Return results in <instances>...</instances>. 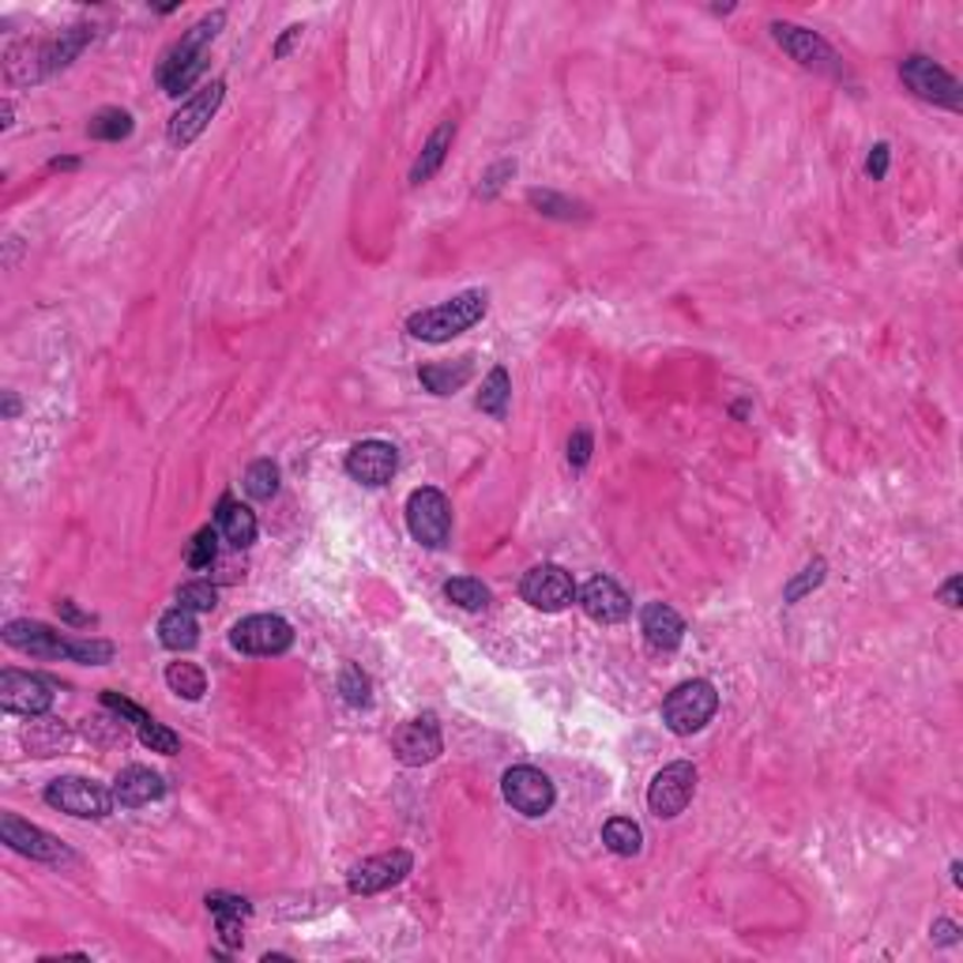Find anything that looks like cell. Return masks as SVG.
<instances>
[{"instance_id": "1", "label": "cell", "mask_w": 963, "mask_h": 963, "mask_svg": "<svg viewBox=\"0 0 963 963\" xmlns=\"http://www.w3.org/2000/svg\"><path fill=\"white\" fill-rule=\"evenodd\" d=\"M222 23H227V12L214 8L211 15H203L200 23H192L189 31L166 50L163 64H158V83H163L166 95H174V98L185 95V91L203 76V69H208V45L219 39Z\"/></svg>"}, {"instance_id": "2", "label": "cell", "mask_w": 963, "mask_h": 963, "mask_svg": "<svg viewBox=\"0 0 963 963\" xmlns=\"http://www.w3.org/2000/svg\"><path fill=\"white\" fill-rule=\"evenodd\" d=\"M485 308H490L485 290H463V294L448 297V302H441V305L415 313L407 321V332L422 343H448V339H456V335H463L467 328H474V324L485 316Z\"/></svg>"}, {"instance_id": "3", "label": "cell", "mask_w": 963, "mask_h": 963, "mask_svg": "<svg viewBox=\"0 0 963 963\" xmlns=\"http://www.w3.org/2000/svg\"><path fill=\"white\" fill-rule=\"evenodd\" d=\"M715 712H719V693H715L712 681H704V678L685 681V685H678L674 693L662 700V723H667V731L678 734V737L704 731Z\"/></svg>"}, {"instance_id": "4", "label": "cell", "mask_w": 963, "mask_h": 963, "mask_svg": "<svg viewBox=\"0 0 963 963\" xmlns=\"http://www.w3.org/2000/svg\"><path fill=\"white\" fill-rule=\"evenodd\" d=\"M407 531L418 546L426 549H441L448 535H452V504L441 490L433 485H422L407 498Z\"/></svg>"}, {"instance_id": "5", "label": "cell", "mask_w": 963, "mask_h": 963, "mask_svg": "<svg viewBox=\"0 0 963 963\" xmlns=\"http://www.w3.org/2000/svg\"><path fill=\"white\" fill-rule=\"evenodd\" d=\"M45 802L53 809L69 813V817H83V820H98V817H109L117 806V794L106 791L102 783L95 779H80V775H64V779H53L45 787Z\"/></svg>"}, {"instance_id": "6", "label": "cell", "mask_w": 963, "mask_h": 963, "mask_svg": "<svg viewBox=\"0 0 963 963\" xmlns=\"http://www.w3.org/2000/svg\"><path fill=\"white\" fill-rule=\"evenodd\" d=\"M0 839H4L8 850L31 858V862H45V866H69L72 862V850L64 847L53 831L31 825V820L15 817V813H4V817H0Z\"/></svg>"}, {"instance_id": "7", "label": "cell", "mask_w": 963, "mask_h": 963, "mask_svg": "<svg viewBox=\"0 0 963 963\" xmlns=\"http://www.w3.org/2000/svg\"><path fill=\"white\" fill-rule=\"evenodd\" d=\"M230 643L241 656H260V659L283 656V651H290V643H294V629H290V621H283L279 614H252V617H241L230 629Z\"/></svg>"}, {"instance_id": "8", "label": "cell", "mask_w": 963, "mask_h": 963, "mask_svg": "<svg viewBox=\"0 0 963 963\" xmlns=\"http://www.w3.org/2000/svg\"><path fill=\"white\" fill-rule=\"evenodd\" d=\"M900 76L922 102H933V106H944V109H960L963 106L960 80L949 76L941 64H933L930 57H922V53H914V57H907L900 64Z\"/></svg>"}, {"instance_id": "9", "label": "cell", "mask_w": 963, "mask_h": 963, "mask_svg": "<svg viewBox=\"0 0 963 963\" xmlns=\"http://www.w3.org/2000/svg\"><path fill=\"white\" fill-rule=\"evenodd\" d=\"M501 791H504V802L516 813H523V817H546L557 802V791L554 783H549V775L531 768V764H520V768L504 772Z\"/></svg>"}, {"instance_id": "10", "label": "cell", "mask_w": 963, "mask_h": 963, "mask_svg": "<svg viewBox=\"0 0 963 963\" xmlns=\"http://www.w3.org/2000/svg\"><path fill=\"white\" fill-rule=\"evenodd\" d=\"M693 794H697V768L689 761H674L651 779L648 809L662 820H674L678 813H685Z\"/></svg>"}, {"instance_id": "11", "label": "cell", "mask_w": 963, "mask_h": 963, "mask_svg": "<svg viewBox=\"0 0 963 963\" xmlns=\"http://www.w3.org/2000/svg\"><path fill=\"white\" fill-rule=\"evenodd\" d=\"M91 34H95V27H72V31H61L57 39L42 42V45H27V76L20 83H34V80H45L53 76V72L69 69L72 61L80 57V50L91 42Z\"/></svg>"}, {"instance_id": "12", "label": "cell", "mask_w": 963, "mask_h": 963, "mask_svg": "<svg viewBox=\"0 0 963 963\" xmlns=\"http://www.w3.org/2000/svg\"><path fill=\"white\" fill-rule=\"evenodd\" d=\"M520 595H523V603L535 606V610H542V614H561L565 606H573L576 584L561 565H535L527 576L520 579Z\"/></svg>"}, {"instance_id": "13", "label": "cell", "mask_w": 963, "mask_h": 963, "mask_svg": "<svg viewBox=\"0 0 963 963\" xmlns=\"http://www.w3.org/2000/svg\"><path fill=\"white\" fill-rule=\"evenodd\" d=\"M0 708L12 715H45L53 708V681L42 674H23V670H4L0 674Z\"/></svg>"}, {"instance_id": "14", "label": "cell", "mask_w": 963, "mask_h": 963, "mask_svg": "<svg viewBox=\"0 0 963 963\" xmlns=\"http://www.w3.org/2000/svg\"><path fill=\"white\" fill-rule=\"evenodd\" d=\"M222 98H227V83H222V80H214L203 91H196V95L170 117V128H166L170 144L174 147H189L192 139L211 125V117L219 114Z\"/></svg>"}, {"instance_id": "15", "label": "cell", "mask_w": 963, "mask_h": 963, "mask_svg": "<svg viewBox=\"0 0 963 963\" xmlns=\"http://www.w3.org/2000/svg\"><path fill=\"white\" fill-rule=\"evenodd\" d=\"M772 39L791 53L802 69L813 72H828V76H839V53L820 39V34L806 31V27L794 23H772Z\"/></svg>"}, {"instance_id": "16", "label": "cell", "mask_w": 963, "mask_h": 963, "mask_svg": "<svg viewBox=\"0 0 963 963\" xmlns=\"http://www.w3.org/2000/svg\"><path fill=\"white\" fill-rule=\"evenodd\" d=\"M410 869H415L410 850H388V855L366 858V862L354 866L350 877H347V888L354 896H377V892H385V888L404 881Z\"/></svg>"}, {"instance_id": "17", "label": "cell", "mask_w": 963, "mask_h": 963, "mask_svg": "<svg viewBox=\"0 0 963 963\" xmlns=\"http://www.w3.org/2000/svg\"><path fill=\"white\" fill-rule=\"evenodd\" d=\"M4 643L31 659H72V643L76 636H61L57 629L42 621H8Z\"/></svg>"}, {"instance_id": "18", "label": "cell", "mask_w": 963, "mask_h": 963, "mask_svg": "<svg viewBox=\"0 0 963 963\" xmlns=\"http://www.w3.org/2000/svg\"><path fill=\"white\" fill-rule=\"evenodd\" d=\"M391 745H396L399 761L410 764V768H422V764L437 761V756H441V750H444L441 726H437V715L407 719V723L396 731V737H391Z\"/></svg>"}, {"instance_id": "19", "label": "cell", "mask_w": 963, "mask_h": 963, "mask_svg": "<svg viewBox=\"0 0 963 963\" xmlns=\"http://www.w3.org/2000/svg\"><path fill=\"white\" fill-rule=\"evenodd\" d=\"M576 603L584 606V614L598 625H617L632 614V598L625 595V587L610 576H592L579 587Z\"/></svg>"}, {"instance_id": "20", "label": "cell", "mask_w": 963, "mask_h": 963, "mask_svg": "<svg viewBox=\"0 0 963 963\" xmlns=\"http://www.w3.org/2000/svg\"><path fill=\"white\" fill-rule=\"evenodd\" d=\"M343 467H347V474L354 482L385 485V482H391V474L399 471V452H396V444H388V441H362L347 452Z\"/></svg>"}, {"instance_id": "21", "label": "cell", "mask_w": 963, "mask_h": 963, "mask_svg": "<svg viewBox=\"0 0 963 963\" xmlns=\"http://www.w3.org/2000/svg\"><path fill=\"white\" fill-rule=\"evenodd\" d=\"M640 632H643V640H648L656 651H674L678 643H681V636H685V621L678 617L674 606L648 603L640 610Z\"/></svg>"}, {"instance_id": "22", "label": "cell", "mask_w": 963, "mask_h": 963, "mask_svg": "<svg viewBox=\"0 0 963 963\" xmlns=\"http://www.w3.org/2000/svg\"><path fill=\"white\" fill-rule=\"evenodd\" d=\"M114 794H117L121 806H128V809L151 806V802H158L166 794V779L158 772L144 768V764H133V768H125L117 775Z\"/></svg>"}, {"instance_id": "23", "label": "cell", "mask_w": 963, "mask_h": 963, "mask_svg": "<svg viewBox=\"0 0 963 963\" xmlns=\"http://www.w3.org/2000/svg\"><path fill=\"white\" fill-rule=\"evenodd\" d=\"M452 139H456V121L448 117V121H441V125L433 128V136L426 139L422 155H418L415 166H410V185H426L429 177L441 170L448 151H452Z\"/></svg>"}, {"instance_id": "24", "label": "cell", "mask_w": 963, "mask_h": 963, "mask_svg": "<svg viewBox=\"0 0 963 963\" xmlns=\"http://www.w3.org/2000/svg\"><path fill=\"white\" fill-rule=\"evenodd\" d=\"M208 911L219 922V938L227 949H238L241 944V922L252 914V903L241 900V896H227V892H211L208 896Z\"/></svg>"}, {"instance_id": "25", "label": "cell", "mask_w": 963, "mask_h": 963, "mask_svg": "<svg viewBox=\"0 0 963 963\" xmlns=\"http://www.w3.org/2000/svg\"><path fill=\"white\" fill-rule=\"evenodd\" d=\"M219 531L222 538L230 542L233 549H249L252 542H257V516H252V509H245V504H238L233 498H222L219 501Z\"/></svg>"}, {"instance_id": "26", "label": "cell", "mask_w": 963, "mask_h": 963, "mask_svg": "<svg viewBox=\"0 0 963 963\" xmlns=\"http://www.w3.org/2000/svg\"><path fill=\"white\" fill-rule=\"evenodd\" d=\"M158 640L170 651H192L200 643V625H196L192 610H185V606L166 610L163 621H158Z\"/></svg>"}, {"instance_id": "27", "label": "cell", "mask_w": 963, "mask_h": 963, "mask_svg": "<svg viewBox=\"0 0 963 963\" xmlns=\"http://www.w3.org/2000/svg\"><path fill=\"white\" fill-rule=\"evenodd\" d=\"M471 373H474V358H460L456 366H422L418 377H422V385L433 391V396H452L456 388H463L467 380H471Z\"/></svg>"}, {"instance_id": "28", "label": "cell", "mask_w": 963, "mask_h": 963, "mask_svg": "<svg viewBox=\"0 0 963 963\" xmlns=\"http://www.w3.org/2000/svg\"><path fill=\"white\" fill-rule=\"evenodd\" d=\"M27 750H31L34 756H57L64 745H69V731L57 723V719H42L34 715L31 726H27Z\"/></svg>"}, {"instance_id": "29", "label": "cell", "mask_w": 963, "mask_h": 963, "mask_svg": "<svg viewBox=\"0 0 963 963\" xmlns=\"http://www.w3.org/2000/svg\"><path fill=\"white\" fill-rule=\"evenodd\" d=\"M133 128H136V121H133V114H128V109L109 106V109H98V114L91 117L87 136L91 139H102V144H121V139L133 136Z\"/></svg>"}, {"instance_id": "30", "label": "cell", "mask_w": 963, "mask_h": 963, "mask_svg": "<svg viewBox=\"0 0 963 963\" xmlns=\"http://www.w3.org/2000/svg\"><path fill=\"white\" fill-rule=\"evenodd\" d=\"M509 399H512L509 373H504L501 366L490 369V377L482 380V391H479V399H474V404H479L482 415H490V418H498V422H501V418L509 415Z\"/></svg>"}, {"instance_id": "31", "label": "cell", "mask_w": 963, "mask_h": 963, "mask_svg": "<svg viewBox=\"0 0 963 963\" xmlns=\"http://www.w3.org/2000/svg\"><path fill=\"white\" fill-rule=\"evenodd\" d=\"M603 844L614 850V855L629 858V855H640V844H643V831L636 820L629 817H610L603 825Z\"/></svg>"}, {"instance_id": "32", "label": "cell", "mask_w": 963, "mask_h": 963, "mask_svg": "<svg viewBox=\"0 0 963 963\" xmlns=\"http://www.w3.org/2000/svg\"><path fill=\"white\" fill-rule=\"evenodd\" d=\"M527 203H531V208H535L538 214H546V219H565V222H573V219H587V208H584V203L568 200V196H557V192H549V189H531V192H527Z\"/></svg>"}, {"instance_id": "33", "label": "cell", "mask_w": 963, "mask_h": 963, "mask_svg": "<svg viewBox=\"0 0 963 963\" xmlns=\"http://www.w3.org/2000/svg\"><path fill=\"white\" fill-rule=\"evenodd\" d=\"M166 685L185 700H200L208 693V678H203V670L192 667V662H170V667H166Z\"/></svg>"}, {"instance_id": "34", "label": "cell", "mask_w": 963, "mask_h": 963, "mask_svg": "<svg viewBox=\"0 0 963 963\" xmlns=\"http://www.w3.org/2000/svg\"><path fill=\"white\" fill-rule=\"evenodd\" d=\"M444 598L460 606V610H482V606L490 603V587H485L482 579L456 576V579H448V584H444Z\"/></svg>"}, {"instance_id": "35", "label": "cell", "mask_w": 963, "mask_h": 963, "mask_svg": "<svg viewBox=\"0 0 963 963\" xmlns=\"http://www.w3.org/2000/svg\"><path fill=\"white\" fill-rule=\"evenodd\" d=\"M275 490H279V467L271 460L249 463V471H245V493H249V498L252 501H271V498H275Z\"/></svg>"}, {"instance_id": "36", "label": "cell", "mask_w": 963, "mask_h": 963, "mask_svg": "<svg viewBox=\"0 0 963 963\" xmlns=\"http://www.w3.org/2000/svg\"><path fill=\"white\" fill-rule=\"evenodd\" d=\"M825 576H828V561L813 557L809 565L802 568V573L794 576L787 587H783V603H798V598H806L809 592H817V587L825 584Z\"/></svg>"}, {"instance_id": "37", "label": "cell", "mask_w": 963, "mask_h": 963, "mask_svg": "<svg viewBox=\"0 0 963 963\" xmlns=\"http://www.w3.org/2000/svg\"><path fill=\"white\" fill-rule=\"evenodd\" d=\"M339 693H343V700H347L350 708H369L373 704L369 678L362 674V667H354V662H347V667L339 670Z\"/></svg>"}, {"instance_id": "38", "label": "cell", "mask_w": 963, "mask_h": 963, "mask_svg": "<svg viewBox=\"0 0 963 963\" xmlns=\"http://www.w3.org/2000/svg\"><path fill=\"white\" fill-rule=\"evenodd\" d=\"M214 603H219V592H214V584H208V579H192V584L177 587V606H185V610L192 614H208L214 610Z\"/></svg>"}, {"instance_id": "39", "label": "cell", "mask_w": 963, "mask_h": 963, "mask_svg": "<svg viewBox=\"0 0 963 963\" xmlns=\"http://www.w3.org/2000/svg\"><path fill=\"white\" fill-rule=\"evenodd\" d=\"M102 704H106V708H109V712H114V715H121V719H125V723H133V726H136V734H144V731H151V726H155V719L147 715V712H144V708H139V704H133V700H128V697H117V693H102Z\"/></svg>"}, {"instance_id": "40", "label": "cell", "mask_w": 963, "mask_h": 963, "mask_svg": "<svg viewBox=\"0 0 963 963\" xmlns=\"http://www.w3.org/2000/svg\"><path fill=\"white\" fill-rule=\"evenodd\" d=\"M214 557H219V535H214V527L196 531L192 549H189V568H211Z\"/></svg>"}, {"instance_id": "41", "label": "cell", "mask_w": 963, "mask_h": 963, "mask_svg": "<svg viewBox=\"0 0 963 963\" xmlns=\"http://www.w3.org/2000/svg\"><path fill=\"white\" fill-rule=\"evenodd\" d=\"M139 742L147 745V750L151 753H166V756H174L177 750H181V737H177L174 731H166L163 723H155L151 731H144L139 734Z\"/></svg>"}, {"instance_id": "42", "label": "cell", "mask_w": 963, "mask_h": 963, "mask_svg": "<svg viewBox=\"0 0 963 963\" xmlns=\"http://www.w3.org/2000/svg\"><path fill=\"white\" fill-rule=\"evenodd\" d=\"M516 174V163H512V158H504V163H498L493 166L490 174L482 177V185H479V196H485V200H490V196H498V189L504 185V177H512Z\"/></svg>"}, {"instance_id": "43", "label": "cell", "mask_w": 963, "mask_h": 963, "mask_svg": "<svg viewBox=\"0 0 963 963\" xmlns=\"http://www.w3.org/2000/svg\"><path fill=\"white\" fill-rule=\"evenodd\" d=\"M587 460H592V433H587V429H576L573 441H568V463L584 467Z\"/></svg>"}, {"instance_id": "44", "label": "cell", "mask_w": 963, "mask_h": 963, "mask_svg": "<svg viewBox=\"0 0 963 963\" xmlns=\"http://www.w3.org/2000/svg\"><path fill=\"white\" fill-rule=\"evenodd\" d=\"M866 174L873 177V181H881V177L888 174V144H877L873 151H869V158H866Z\"/></svg>"}, {"instance_id": "45", "label": "cell", "mask_w": 963, "mask_h": 963, "mask_svg": "<svg viewBox=\"0 0 963 963\" xmlns=\"http://www.w3.org/2000/svg\"><path fill=\"white\" fill-rule=\"evenodd\" d=\"M302 31H305V27H297V23H294V27H286L283 39H279V42H275V50H271V57H275V61L290 57V50H294V45L302 42Z\"/></svg>"}, {"instance_id": "46", "label": "cell", "mask_w": 963, "mask_h": 963, "mask_svg": "<svg viewBox=\"0 0 963 963\" xmlns=\"http://www.w3.org/2000/svg\"><path fill=\"white\" fill-rule=\"evenodd\" d=\"M930 933H933V941H938V944H956L960 941V925L952 919H938L930 925Z\"/></svg>"}, {"instance_id": "47", "label": "cell", "mask_w": 963, "mask_h": 963, "mask_svg": "<svg viewBox=\"0 0 963 963\" xmlns=\"http://www.w3.org/2000/svg\"><path fill=\"white\" fill-rule=\"evenodd\" d=\"M57 614H61L69 625H91V621H95V617H91V614H80L76 606L69 603V598H61V603H57Z\"/></svg>"}, {"instance_id": "48", "label": "cell", "mask_w": 963, "mask_h": 963, "mask_svg": "<svg viewBox=\"0 0 963 963\" xmlns=\"http://www.w3.org/2000/svg\"><path fill=\"white\" fill-rule=\"evenodd\" d=\"M938 595H941V603H944V606H952V610H956V606H960V576H949V579H944V587H941Z\"/></svg>"}, {"instance_id": "49", "label": "cell", "mask_w": 963, "mask_h": 963, "mask_svg": "<svg viewBox=\"0 0 963 963\" xmlns=\"http://www.w3.org/2000/svg\"><path fill=\"white\" fill-rule=\"evenodd\" d=\"M50 170H80V158H53Z\"/></svg>"}, {"instance_id": "50", "label": "cell", "mask_w": 963, "mask_h": 963, "mask_svg": "<svg viewBox=\"0 0 963 963\" xmlns=\"http://www.w3.org/2000/svg\"><path fill=\"white\" fill-rule=\"evenodd\" d=\"M15 415H20V399L8 391V396H4V418H15Z\"/></svg>"}]
</instances>
